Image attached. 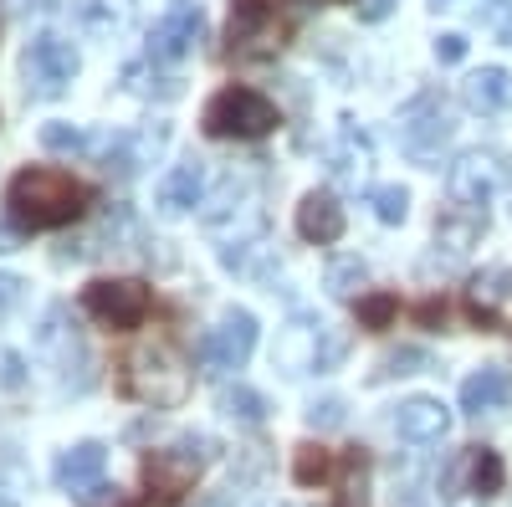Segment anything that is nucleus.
Wrapping results in <instances>:
<instances>
[{"label": "nucleus", "mask_w": 512, "mask_h": 507, "mask_svg": "<svg viewBox=\"0 0 512 507\" xmlns=\"http://www.w3.org/2000/svg\"><path fill=\"white\" fill-rule=\"evenodd\" d=\"M333 467H338L333 451L318 446V441H303V446L292 451V482H297V487H318V482H328Z\"/></svg>", "instance_id": "24"}, {"label": "nucleus", "mask_w": 512, "mask_h": 507, "mask_svg": "<svg viewBox=\"0 0 512 507\" xmlns=\"http://www.w3.org/2000/svg\"><path fill=\"white\" fill-rule=\"evenodd\" d=\"M451 129H456V123H451L441 93H420V98L400 113V139H405V149H410L415 159H436L441 144L451 139Z\"/></svg>", "instance_id": "10"}, {"label": "nucleus", "mask_w": 512, "mask_h": 507, "mask_svg": "<svg viewBox=\"0 0 512 507\" xmlns=\"http://www.w3.org/2000/svg\"><path fill=\"white\" fill-rule=\"evenodd\" d=\"M395 318H400V298H395V292H369V298H359V328L384 333Z\"/></svg>", "instance_id": "31"}, {"label": "nucleus", "mask_w": 512, "mask_h": 507, "mask_svg": "<svg viewBox=\"0 0 512 507\" xmlns=\"http://www.w3.org/2000/svg\"><path fill=\"white\" fill-rule=\"evenodd\" d=\"M297 236L313 246H333L344 236V205H338L333 190H308L303 205H297Z\"/></svg>", "instance_id": "16"}, {"label": "nucleus", "mask_w": 512, "mask_h": 507, "mask_svg": "<svg viewBox=\"0 0 512 507\" xmlns=\"http://www.w3.org/2000/svg\"><path fill=\"white\" fill-rule=\"evenodd\" d=\"M466 298H472V318L482 328H492L502 318V308H512V267H492V272H477L472 287H466Z\"/></svg>", "instance_id": "20"}, {"label": "nucleus", "mask_w": 512, "mask_h": 507, "mask_svg": "<svg viewBox=\"0 0 512 507\" xmlns=\"http://www.w3.org/2000/svg\"><path fill=\"white\" fill-rule=\"evenodd\" d=\"M169 144V129H164V123H159V129H144V134H134V139H128V149L118 154V169H123V175H134V169H144V164H154L159 159V149Z\"/></svg>", "instance_id": "27"}, {"label": "nucleus", "mask_w": 512, "mask_h": 507, "mask_svg": "<svg viewBox=\"0 0 512 507\" xmlns=\"http://www.w3.org/2000/svg\"><path fill=\"white\" fill-rule=\"evenodd\" d=\"M256 349V318L246 308H231L216 328L205 333V359L216 369H241Z\"/></svg>", "instance_id": "12"}, {"label": "nucleus", "mask_w": 512, "mask_h": 507, "mask_svg": "<svg viewBox=\"0 0 512 507\" xmlns=\"http://www.w3.org/2000/svg\"><path fill=\"white\" fill-rule=\"evenodd\" d=\"M344 400H338V395H328V400H313L308 405V426L313 431H333V426H344Z\"/></svg>", "instance_id": "34"}, {"label": "nucleus", "mask_w": 512, "mask_h": 507, "mask_svg": "<svg viewBox=\"0 0 512 507\" xmlns=\"http://www.w3.org/2000/svg\"><path fill=\"white\" fill-rule=\"evenodd\" d=\"M200 190H205V169H200V159L175 164V169H169V175L159 180V190H154L159 216H185V210H195V205H200Z\"/></svg>", "instance_id": "18"}, {"label": "nucleus", "mask_w": 512, "mask_h": 507, "mask_svg": "<svg viewBox=\"0 0 512 507\" xmlns=\"http://www.w3.org/2000/svg\"><path fill=\"white\" fill-rule=\"evenodd\" d=\"M369 205H374V216H379L384 226H405V216H410V190H405V185H374V190H369Z\"/></svg>", "instance_id": "30"}, {"label": "nucleus", "mask_w": 512, "mask_h": 507, "mask_svg": "<svg viewBox=\"0 0 512 507\" xmlns=\"http://www.w3.org/2000/svg\"><path fill=\"white\" fill-rule=\"evenodd\" d=\"M395 6H400V0H359V21H369V26H374V21L390 16Z\"/></svg>", "instance_id": "38"}, {"label": "nucleus", "mask_w": 512, "mask_h": 507, "mask_svg": "<svg viewBox=\"0 0 512 507\" xmlns=\"http://www.w3.org/2000/svg\"><path fill=\"white\" fill-rule=\"evenodd\" d=\"M507 185V159L497 149H466L456 164H451V175H446V190L456 205H472L482 210L497 190Z\"/></svg>", "instance_id": "8"}, {"label": "nucleus", "mask_w": 512, "mask_h": 507, "mask_svg": "<svg viewBox=\"0 0 512 507\" xmlns=\"http://www.w3.org/2000/svg\"><path fill=\"white\" fill-rule=\"evenodd\" d=\"M21 292H26V282H21V277L0 272V313H11V308L21 303Z\"/></svg>", "instance_id": "36"}, {"label": "nucleus", "mask_w": 512, "mask_h": 507, "mask_svg": "<svg viewBox=\"0 0 512 507\" xmlns=\"http://www.w3.org/2000/svg\"><path fill=\"white\" fill-rule=\"evenodd\" d=\"M349 338L333 333L328 323L318 318H292L282 333H277V349H272V364L282 374H308V369H333L338 359H344Z\"/></svg>", "instance_id": "5"}, {"label": "nucleus", "mask_w": 512, "mask_h": 507, "mask_svg": "<svg viewBox=\"0 0 512 507\" xmlns=\"http://www.w3.org/2000/svg\"><path fill=\"white\" fill-rule=\"evenodd\" d=\"M277 47V11L267 0H231V52L256 57Z\"/></svg>", "instance_id": "13"}, {"label": "nucleus", "mask_w": 512, "mask_h": 507, "mask_svg": "<svg viewBox=\"0 0 512 507\" xmlns=\"http://www.w3.org/2000/svg\"><path fill=\"white\" fill-rule=\"evenodd\" d=\"M395 431H400L405 441H415V446L446 441V431H451V410H446L441 400H431V395H410V400L395 405Z\"/></svg>", "instance_id": "14"}, {"label": "nucleus", "mask_w": 512, "mask_h": 507, "mask_svg": "<svg viewBox=\"0 0 512 507\" xmlns=\"http://www.w3.org/2000/svg\"><path fill=\"white\" fill-rule=\"evenodd\" d=\"M451 507H482V497H477V502H456V497H451Z\"/></svg>", "instance_id": "40"}, {"label": "nucleus", "mask_w": 512, "mask_h": 507, "mask_svg": "<svg viewBox=\"0 0 512 507\" xmlns=\"http://www.w3.org/2000/svg\"><path fill=\"white\" fill-rule=\"evenodd\" d=\"M482 231H487V216L482 210H472V205H451L446 216L436 221V241L446 246V251H472L477 241H482Z\"/></svg>", "instance_id": "22"}, {"label": "nucleus", "mask_w": 512, "mask_h": 507, "mask_svg": "<svg viewBox=\"0 0 512 507\" xmlns=\"http://www.w3.org/2000/svg\"><path fill=\"white\" fill-rule=\"evenodd\" d=\"M461 467H466V477H472V492L487 502L492 492H502V482H507V467H502V456L492 451V446H472V451H461Z\"/></svg>", "instance_id": "23"}, {"label": "nucleus", "mask_w": 512, "mask_h": 507, "mask_svg": "<svg viewBox=\"0 0 512 507\" xmlns=\"http://www.w3.org/2000/svg\"><path fill=\"white\" fill-rule=\"evenodd\" d=\"M461 57H466V36H461V31L436 36V62H441V67H456Z\"/></svg>", "instance_id": "35"}, {"label": "nucleus", "mask_w": 512, "mask_h": 507, "mask_svg": "<svg viewBox=\"0 0 512 507\" xmlns=\"http://www.w3.org/2000/svg\"><path fill=\"white\" fill-rule=\"evenodd\" d=\"M425 364H431V354H425V349H395L390 359L379 364V374H374V379H395V374H415V369H425Z\"/></svg>", "instance_id": "33"}, {"label": "nucleus", "mask_w": 512, "mask_h": 507, "mask_svg": "<svg viewBox=\"0 0 512 507\" xmlns=\"http://www.w3.org/2000/svg\"><path fill=\"white\" fill-rule=\"evenodd\" d=\"M333 175L344 185H359L369 175V139L364 134L344 129V139H338V149H333Z\"/></svg>", "instance_id": "25"}, {"label": "nucleus", "mask_w": 512, "mask_h": 507, "mask_svg": "<svg viewBox=\"0 0 512 507\" xmlns=\"http://www.w3.org/2000/svg\"><path fill=\"white\" fill-rule=\"evenodd\" d=\"M431 6H436V11H446V6H456V0H431Z\"/></svg>", "instance_id": "41"}, {"label": "nucleus", "mask_w": 512, "mask_h": 507, "mask_svg": "<svg viewBox=\"0 0 512 507\" xmlns=\"http://www.w3.org/2000/svg\"><path fill=\"white\" fill-rule=\"evenodd\" d=\"M221 410H226L231 420H241V426H262L272 405L256 395L251 385H226V390H221Z\"/></svg>", "instance_id": "26"}, {"label": "nucleus", "mask_w": 512, "mask_h": 507, "mask_svg": "<svg viewBox=\"0 0 512 507\" xmlns=\"http://www.w3.org/2000/svg\"><path fill=\"white\" fill-rule=\"evenodd\" d=\"M190 369L185 359L169 349V344H144L139 354H128L123 364V395H134L154 410H180L190 400Z\"/></svg>", "instance_id": "2"}, {"label": "nucleus", "mask_w": 512, "mask_h": 507, "mask_svg": "<svg viewBox=\"0 0 512 507\" xmlns=\"http://www.w3.org/2000/svg\"><path fill=\"white\" fill-rule=\"evenodd\" d=\"M364 451L354 446L349 456H344V482H338V502L333 507H369V487H364Z\"/></svg>", "instance_id": "28"}, {"label": "nucleus", "mask_w": 512, "mask_h": 507, "mask_svg": "<svg viewBox=\"0 0 512 507\" xmlns=\"http://www.w3.org/2000/svg\"><path fill=\"white\" fill-rule=\"evenodd\" d=\"M200 129L210 139H262L277 129V103L256 88H221L205 103Z\"/></svg>", "instance_id": "3"}, {"label": "nucleus", "mask_w": 512, "mask_h": 507, "mask_svg": "<svg viewBox=\"0 0 512 507\" xmlns=\"http://www.w3.org/2000/svg\"><path fill=\"white\" fill-rule=\"evenodd\" d=\"M103 467H108V446H103V441H77V446H67V451L57 456L52 477H57V487H62V492L82 497L88 487H98Z\"/></svg>", "instance_id": "15"}, {"label": "nucleus", "mask_w": 512, "mask_h": 507, "mask_svg": "<svg viewBox=\"0 0 512 507\" xmlns=\"http://www.w3.org/2000/svg\"><path fill=\"white\" fill-rule=\"evenodd\" d=\"M0 385L6 390H21L26 374H21V354H0Z\"/></svg>", "instance_id": "37"}, {"label": "nucleus", "mask_w": 512, "mask_h": 507, "mask_svg": "<svg viewBox=\"0 0 512 507\" xmlns=\"http://www.w3.org/2000/svg\"><path fill=\"white\" fill-rule=\"evenodd\" d=\"M77 72H82L77 47H72V41H62V36H36L31 47H26V57H21V77H26V88L36 98H62L72 88Z\"/></svg>", "instance_id": "7"}, {"label": "nucleus", "mask_w": 512, "mask_h": 507, "mask_svg": "<svg viewBox=\"0 0 512 507\" xmlns=\"http://www.w3.org/2000/svg\"><path fill=\"white\" fill-rule=\"evenodd\" d=\"M216 461V441L210 436H180L175 446H164V451H149L144 456V482L154 497L164 502H175L195 487V477Z\"/></svg>", "instance_id": "4"}, {"label": "nucleus", "mask_w": 512, "mask_h": 507, "mask_svg": "<svg viewBox=\"0 0 512 507\" xmlns=\"http://www.w3.org/2000/svg\"><path fill=\"white\" fill-rule=\"evenodd\" d=\"M507 395H512V379H507V369H497V364H487V369H477V374L461 379V410H466V415L502 410Z\"/></svg>", "instance_id": "21"}, {"label": "nucleus", "mask_w": 512, "mask_h": 507, "mask_svg": "<svg viewBox=\"0 0 512 507\" xmlns=\"http://www.w3.org/2000/svg\"><path fill=\"white\" fill-rule=\"evenodd\" d=\"M88 200H93V190L77 175L41 164V169H21L6 185V216L21 231H62L88 210Z\"/></svg>", "instance_id": "1"}, {"label": "nucleus", "mask_w": 512, "mask_h": 507, "mask_svg": "<svg viewBox=\"0 0 512 507\" xmlns=\"http://www.w3.org/2000/svg\"><path fill=\"white\" fill-rule=\"evenodd\" d=\"M82 144H88V134L72 129V123H41V149H52V154H77Z\"/></svg>", "instance_id": "32"}, {"label": "nucleus", "mask_w": 512, "mask_h": 507, "mask_svg": "<svg viewBox=\"0 0 512 507\" xmlns=\"http://www.w3.org/2000/svg\"><path fill=\"white\" fill-rule=\"evenodd\" d=\"M82 308H88V318H98V323L128 333V328H139V323L149 318L154 292H149V282H139V277H98V282L82 287Z\"/></svg>", "instance_id": "6"}, {"label": "nucleus", "mask_w": 512, "mask_h": 507, "mask_svg": "<svg viewBox=\"0 0 512 507\" xmlns=\"http://www.w3.org/2000/svg\"><path fill=\"white\" fill-rule=\"evenodd\" d=\"M369 282V267L359 262V257H338L333 267H328V277H323V287H328V298H354V292Z\"/></svg>", "instance_id": "29"}, {"label": "nucleus", "mask_w": 512, "mask_h": 507, "mask_svg": "<svg viewBox=\"0 0 512 507\" xmlns=\"http://www.w3.org/2000/svg\"><path fill=\"white\" fill-rule=\"evenodd\" d=\"M72 21H77V31L113 41L134 26V0H72Z\"/></svg>", "instance_id": "19"}, {"label": "nucleus", "mask_w": 512, "mask_h": 507, "mask_svg": "<svg viewBox=\"0 0 512 507\" xmlns=\"http://www.w3.org/2000/svg\"><path fill=\"white\" fill-rule=\"evenodd\" d=\"M461 103L482 113V118H497L512 108V72L507 67H477V72H466L461 82Z\"/></svg>", "instance_id": "17"}, {"label": "nucleus", "mask_w": 512, "mask_h": 507, "mask_svg": "<svg viewBox=\"0 0 512 507\" xmlns=\"http://www.w3.org/2000/svg\"><path fill=\"white\" fill-rule=\"evenodd\" d=\"M502 6H512V0H502Z\"/></svg>", "instance_id": "42"}, {"label": "nucleus", "mask_w": 512, "mask_h": 507, "mask_svg": "<svg viewBox=\"0 0 512 507\" xmlns=\"http://www.w3.org/2000/svg\"><path fill=\"white\" fill-rule=\"evenodd\" d=\"M205 41V11L195 0H175L164 21L149 31V62H180Z\"/></svg>", "instance_id": "9"}, {"label": "nucleus", "mask_w": 512, "mask_h": 507, "mask_svg": "<svg viewBox=\"0 0 512 507\" xmlns=\"http://www.w3.org/2000/svg\"><path fill=\"white\" fill-rule=\"evenodd\" d=\"M205 231L210 236H221L226 231V221H236V231H241V246H251L256 241V231H262V210H256V200H251V185L246 180H226L221 190H216V200L205 205Z\"/></svg>", "instance_id": "11"}, {"label": "nucleus", "mask_w": 512, "mask_h": 507, "mask_svg": "<svg viewBox=\"0 0 512 507\" xmlns=\"http://www.w3.org/2000/svg\"><path fill=\"white\" fill-rule=\"evenodd\" d=\"M26 231L21 226H0V251H16V241H21Z\"/></svg>", "instance_id": "39"}]
</instances>
